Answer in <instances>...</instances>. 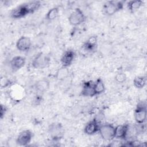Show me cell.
Listing matches in <instances>:
<instances>
[{
  "label": "cell",
  "instance_id": "23",
  "mask_svg": "<svg viewBox=\"0 0 147 147\" xmlns=\"http://www.w3.org/2000/svg\"><path fill=\"white\" fill-rule=\"evenodd\" d=\"M11 81L7 77L3 76L0 79V84H1V87L2 88L7 87L8 86H10L11 84Z\"/></svg>",
  "mask_w": 147,
  "mask_h": 147
},
{
  "label": "cell",
  "instance_id": "7",
  "mask_svg": "<svg viewBox=\"0 0 147 147\" xmlns=\"http://www.w3.org/2000/svg\"><path fill=\"white\" fill-rule=\"evenodd\" d=\"M33 133L30 130H25L20 132L16 138V143L20 146H26L31 141Z\"/></svg>",
  "mask_w": 147,
  "mask_h": 147
},
{
  "label": "cell",
  "instance_id": "5",
  "mask_svg": "<svg viewBox=\"0 0 147 147\" xmlns=\"http://www.w3.org/2000/svg\"><path fill=\"white\" fill-rule=\"evenodd\" d=\"M134 119L137 123H144L146 119V106L144 102L139 103L134 111Z\"/></svg>",
  "mask_w": 147,
  "mask_h": 147
},
{
  "label": "cell",
  "instance_id": "21",
  "mask_svg": "<svg viewBox=\"0 0 147 147\" xmlns=\"http://www.w3.org/2000/svg\"><path fill=\"white\" fill-rule=\"evenodd\" d=\"M143 5V1L141 0L130 1L127 3V7L131 12H134L138 9Z\"/></svg>",
  "mask_w": 147,
  "mask_h": 147
},
{
  "label": "cell",
  "instance_id": "15",
  "mask_svg": "<svg viewBox=\"0 0 147 147\" xmlns=\"http://www.w3.org/2000/svg\"><path fill=\"white\" fill-rule=\"evenodd\" d=\"M128 124L119 125L115 127V138L125 140Z\"/></svg>",
  "mask_w": 147,
  "mask_h": 147
},
{
  "label": "cell",
  "instance_id": "20",
  "mask_svg": "<svg viewBox=\"0 0 147 147\" xmlns=\"http://www.w3.org/2000/svg\"><path fill=\"white\" fill-rule=\"evenodd\" d=\"M25 5L30 14L39 9L41 6V2L38 1H33L25 3Z\"/></svg>",
  "mask_w": 147,
  "mask_h": 147
},
{
  "label": "cell",
  "instance_id": "9",
  "mask_svg": "<svg viewBox=\"0 0 147 147\" xmlns=\"http://www.w3.org/2000/svg\"><path fill=\"white\" fill-rule=\"evenodd\" d=\"M28 14H30V13L25 3L21 4L13 9L10 13L11 17L15 19L22 18Z\"/></svg>",
  "mask_w": 147,
  "mask_h": 147
},
{
  "label": "cell",
  "instance_id": "12",
  "mask_svg": "<svg viewBox=\"0 0 147 147\" xmlns=\"http://www.w3.org/2000/svg\"><path fill=\"white\" fill-rule=\"evenodd\" d=\"M94 83L92 81L85 82L83 84V88L81 91V94L84 96L92 97L95 95L94 88Z\"/></svg>",
  "mask_w": 147,
  "mask_h": 147
},
{
  "label": "cell",
  "instance_id": "14",
  "mask_svg": "<svg viewBox=\"0 0 147 147\" xmlns=\"http://www.w3.org/2000/svg\"><path fill=\"white\" fill-rule=\"evenodd\" d=\"M83 47L85 51L88 52H92L95 51L97 47V37L93 36L88 38L84 43Z\"/></svg>",
  "mask_w": 147,
  "mask_h": 147
},
{
  "label": "cell",
  "instance_id": "2",
  "mask_svg": "<svg viewBox=\"0 0 147 147\" xmlns=\"http://www.w3.org/2000/svg\"><path fill=\"white\" fill-rule=\"evenodd\" d=\"M124 2L122 1H110L106 2L103 5V10L107 16H112L123 7Z\"/></svg>",
  "mask_w": 147,
  "mask_h": 147
},
{
  "label": "cell",
  "instance_id": "19",
  "mask_svg": "<svg viewBox=\"0 0 147 147\" xmlns=\"http://www.w3.org/2000/svg\"><path fill=\"white\" fill-rule=\"evenodd\" d=\"M95 95H99L105 92V86L101 78H98L94 85Z\"/></svg>",
  "mask_w": 147,
  "mask_h": 147
},
{
  "label": "cell",
  "instance_id": "1",
  "mask_svg": "<svg viewBox=\"0 0 147 147\" xmlns=\"http://www.w3.org/2000/svg\"><path fill=\"white\" fill-rule=\"evenodd\" d=\"M48 133L52 140L59 141L64 137L65 130L61 123L54 122L49 126Z\"/></svg>",
  "mask_w": 147,
  "mask_h": 147
},
{
  "label": "cell",
  "instance_id": "10",
  "mask_svg": "<svg viewBox=\"0 0 147 147\" xmlns=\"http://www.w3.org/2000/svg\"><path fill=\"white\" fill-rule=\"evenodd\" d=\"M75 57V53L72 50H67L64 52L61 57V63L63 67H68L71 65Z\"/></svg>",
  "mask_w": 147,
  "mask_h": 147
},
{
  "label": "cell",
  "instance_id": "4",
  "mask_svg": "<svg viewBox=\"0 0 147 147\" xmlns=\"http://www.w3.org/2000/svg\"><path fill=\"white\" fill-rule=\"evenodd\" d=\"M49 63V56L43 52H40L33 59L32 65L36 69H42L48 67Z\"/></svg>",
  "mask_w": 147,
  "mask_h": 147
},
{
  "label": "cell",
  "instance_id": "22",
  "mask_svg": "<svg viewBox=\"0 0 147 147\" xmlns=\"http://www.w3.org/2000/svg\"><path fill=\"white\" fill-rule=\"evenodd\" d=\"M59 9L57 7H54L51 9L46 15V19L49 21L55 20L58 16Z\"/></svg>",
  "mask_w": 147,
  "mask_h": 147
},
{
  "label": "cell",
  "instance_id": "24",
  "mask_svg": "<svg viewBox=\"0 0 147 147\" xmlns=\"http://www.w3.org/2000/svg\"><path fill=\"white\" fill-rule=\"evenodd\" d=\"M115 80L119 83H122L126 81V75L123 72H119L115 75Z\"/></svg>",
  "mask_w": 147,
  "mask_h": 147
},
{
  "label": "cell",
  "instance_id": "3",
  "mask_svg": "<svg viewBox=\"0 0 147 147\" xmlns=\"http://www.w3.org/2000/svg\"><path fill=\"white\" fill-rule=\"evenodd\" d=\"M98 131L105 141H110L115 138V127L112 124L106 123L100 125Z\"/></svg>",
  "mask_w": 147,
  "mask_h": 147
},
{
  "label": "cell",
  "instance_id": "25",
  "mask_svg": "<svg viewBox=\"0 0 147 147\" xmlns=\"http://www.w3.org/2000/svg\"><path fill=\"white\" fill-rule=\"evenodd\" d=\"M7 108L6 107L3 105H1V109H0V117L1 118H3L5 116V114H6L7 111Z\"/></svg>",
  "mask_w": 147,
  "mask_h": 147
},
{
  "label": "cell",
  "instance_id": "16",
  "mask_svg": "<svg viewBox=\"0 0 147 147\" xmlns=\"http://www.w3.org/2000/svg\"><path fill=\"white\" fill-rule=\"evenodd\" d=\"M35 88L37 91L43 93L47 91L50 86L49 82L45 79H42L37 81L35 84Z\"/></svg>",
  "mask_w": 147,
  "mask_h": 147
},
{
  "label": "cell",
  "instance_id": "11",
  "mask_svg": "<svg viewBox=\"0 0 147 147\" xmlns=\"http://www.w3.org/2000/svg\"><path fill=\"white\" fill-rule=\"evenodd\" d=\"M25 62L26 59L24 57L16 56L13 57L10 60V67L13 71H17L25 65Z\"/></svg>",
  "mask_w": 147,
  "mask_h": 147
},
{
  "label": "cell",
  "instance_id": "6",
  "mask_svg": "<svg viewBox=\"0 0 147 147\" xmlns=\"http://www.w3.org/2000/svg\"><path fill=\"white\" fill-rule=\"evenodd\" d=\"M86 20V17L79 8H76L69 15L68 21L72 26H78L84 22Z\"/></svg>",
  "mask_w": 147,
  "mask_h": 147
},
{
  "label": "cell",
  "instance_id": "13",
  "mask_svg": "<svg viewBox=\"0 0 147 147\" xmlns=\"http://www.w3.org/2000/svg\"><path fill=\"white\" fill-rule=\"evenodd\" d=\"M99 124L96 119L88 122L84 127V133L87 135H92L99 131Z\"/></svg>",
  "mask_w": 147,
  "mask_h": 147
},
{
  "label": "cell",
  "instance_id": "18",
  "mask_svg": "<svg viewBox=\"0 0 147 147\" xmlns=\"http://www.w3.org/2000/svg\"><path fill=\"white\" fill-rule=\"evenodd\" d=\"M146 83V77L145 76H136L133 80L134 86L138 89H141L145 87Z\"/></svg>",
  "mask_w": 147,
  "mask_h": 147
},
{
  "label": "cell",
  "instance_id": "17",
  "mask_svg": "<svg viewBox=\"0 0 147 147\" xmlns=\"http://www.w3.org/2000/svg\"><path fill=\"white\" fill-rule=\"evenodd\" d=\"M69 75V71L68 67L62 66L56 72L55 77L58 80H63Z\"/></svg>",
  "mask_w": 147,
  "mask_h": 147
},
{
  "label": "cell",
  "instance_id": "8",
  "mask_svg": "<svg viewBox=\"0 0 147 147\" xmlns=\"http://www.w3.org/2000/svg\"><path fill=\"white\" fill-rule=\"evenodd\" d=\"M32 45V41L27 36H21L17 41L16 47L21 52L28 51Z\"/></svg>",
  "mask_w": 147,
  "mask_h": 147
}]
</instances>
